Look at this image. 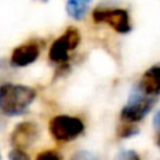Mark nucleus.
Here are the masks:
<instances>
[{"label":"nucleus","mask_w":160,"mask_h":160,"mask_svg":"<svg viewBox=\"0 0 160 160\" xmlns=\"http://www.w3.org/2000/svg\"><path fill=\"white\" fill-rule=\"evenodd\" d=\"M37 97L36 89L20 84L0 85V113L6 116H21Z\"/></svg>","instance_id":"1"},{"label":"nucleus","mask_w":160,"mask_h":160,"mask_svg":"<svg viewBox=\"0 0 160 160\" xmlns=\"http://www.w3.org/2000/svg\"><path fill=\"white\" fill-rule=\"evenodd\" d=\"M156 105V97H149L140 89L135 88L130 92L129 99L121 112V121L128 123L140 122Z\"/></svg>","instance_id":"2"},{"label":"nucleus","mask_w":160,"mask_h":160,"mask_svg":"<svg viewBox=\"0 0 160 160\" xmlns=\"http://www.w3.org/2000/svg\"><path fill=\"white\" fill-rule=\"evenodd\" d=\"M85 125L79 118L70 115H58L50 121V135L57 142H71L84 133Z\"/></svg>","instance_id":"3"},{"label":"nucleus","mask_w":160,"mask_h":160,"mask_svg":"<svg viewBox=\"0 0 160 160\" xmlns=\"http://www.w3.org/2000/svg\"><path fill=\"white\" fill-rule=\"evenodd\" d=\"M79 41H81V36L79 31L75 27H70L64 31V34L57 38L50 47L48 51V58L50 61L55 64H67L68 61V55L71 51L78 47Z\"/></svg>","instance_id":"4"},{"label":"nucleus","mask_w":160,"mask_h":160,"mask_svg":"<svg viewBox=\"0 0 160 160\" xmlns=\"http://www.w3.org/2000/svg\"><path fill=\"white\" fill-rule=\"evenodd\" d=\"M95 23H106L119 34H128L132 31L129 13L123 9H95L92 12Z\"/></svg>","instance_id":"5"},{"label":"nucleus","mask_w":160,"mask_h":160,"mask_svg":"<svg viewBox=\"0 0 160 160\" xmlns=\"http://www.w3.org/2000/svg\"><path fill=\"white\" fill-rule=\"evenodd\" d=\"M38 138V126L33 122H21L10 135V143L14 149H28Z\"/></svg>","instance_id":"6"},{"label":"nucleus","mask_w":160,"mask_h":160,"mask_svg":"<svg viewBox=\"0 0 160 160\" xmlns=\"http://www.w3.org/2000/svg\"><path fill=\"white\" fill-rule=\"evenodd\" d=\"M40 44L37 41H30L26 44L18 45L17 48L13 50L10 55V64L14 68H21V67H27L37 61L40 55Z\"/></svg>","instance_id":"7"},{"label":"nucleus","mask_w":160,"mask_h":160,"mask_svg":"<svg viewBox=\"0 0 160 160\" xmlns=\"http://www.w3.org/2000/svg\"><path fill=\"white\" fill-rule=\"evenodd\" d=\"M136 88L142 91L143 94L149 95V97L160 95V64L150 67L142 75Z\"/></svg>","instance_id":"8"},{"label":"nucleus","mask_w":160,"mask_h":160,"mask_svg":"<svg viewBox=\"0 0 160 160\" xmlns=\"http://www.w3.org/2000/svg\"><path fill=\"white\" fill-rule=\"evenodd\" d=\"M91 3H92V0H67V14L77 21L82 20V18H85L88 10H89Z\"/></svg>","instance_id":"9"},{"label":"nucleus","mask_w":160,"mask_h":160,"mask_svg":"<svg viewBox=\"0 0 160 160\" xmlns=\"http://www.w3.org/2000/svg\"><path fill=\"white\" fill-rule=\"evenodd\" d=\"M116 133H118V136L119 138H122V139H129V138H132V136H135V135L139 133V128L135 126L133 123L123 122L122 125H119L118 126Z\"/></svg>","instance_id":"10"},{"label":"nucleus","mask_w":160,"mask_h":160,"mask_svg":"<svg viewBox=\"0 0 160 160\" xmlns=\"http://www.w3.org/2000/svg\"><path fill=\"white\" fill-rule=\"evenodd\" d=\"M36 160H62V156L55 150H44L37 154Z\"/></svg>","instance_id":"11"},{"label":"nucleus","mask_w":160,"mask_h":160,"mask_svg":"<svg viewBox=\"0 0 160 160\" xmlns=\"http://www.w3.org/2000/svg\"><path fill=\"white\" fill-rule=\"evenodd\" d=\"M115 160H140V156L135 150H122L116 154Z\"/></svg>","instance_id":"12"},{"label":"nucleus","mask_w":160,"mask_h":160,"mask_svg":"<svg viewBox=\"0 0 160 160\" xmlns=\"http://www.w3.org/2000/svg\"><path fill=\"white\" fill-rule=\"evenodd\" d=\"M9 160H30V157L21 149H13L9 152Z\"/></svg>","instance_id":"13"},{"label":"nucleus","mask_w":160,"mask_h":160,"mask_svg":"<svg viewBox=\"0 0 160 160\" xmlns=\"http://www.w3.org/2000/svg\"><path fill=\"white\" fill-rule=\"evenodd\" d=\"M153 125H154V128H156L157 132H160V111L157 112L156 115H154V118H153Z\"/></svg>","instance_id":"14"},{"label":"nucleus","mask_w":160,"mask_h":160,"mask_svg":"<svg viewBox=\"0 0 160 160\" xmlns=\"http://www.w3.org/2000/svg\"><path fill=\"white\" fill-rule=\"evenodd\" d=\"M156 145L160 149V132H157V135H156Z\"/></svg>","instance_id":"15"},{"label":"nucleus","mask_w":160,"mask_h":160,"mask_svg":"<svg viewBox=\"0 0 160 160\" xmlns=\"http://www.w3.org/2000/svg\"><path fill=\"white\" fill-rule=\"evenodd\" d=\"M3 68H4V62L2 60H0V72H2V71H3Z\"/></svg>","instance_id":"16"},{"label":"nucleus","mask_w":160,"mask_h":160,"mask_svg":"<svg viewBox=\"0 0 160 160\" xmlns=\"http://www.w3.org/2000/svg\"><path fill=\"white\" fill-rule=\"evenodd\" d=\"M2 125H3V122H2V118H0V129L3 128V126H2Z\"/></svg>","instance_id":"17"},{"label":"nucleus","mask_w":160,"mask_h":160,"mask_svg":"<svg viewBox=\"0 0 160 160\" xmlns=\"http://www.w3.org/2000/svg\"><path fill=\"white\" fill-rule=\"evenodd\" d=\"M40 2H42V3H47V2H48V0H40Z\"/></svg>","instance_id":"18"},{"label":"nucleus","mask_w":160,"mask_h":160,"mask_svg":"<svg viewBox=\"0 0 160 160\" xmlns=\"http://www.w3.org/2000/svg\"><path fill=\"white\" fill-rule=\"evenodd\" d=\"M0 160H2V156H0Z\"/></svg>","instance_id":"19"}]
</instances>
